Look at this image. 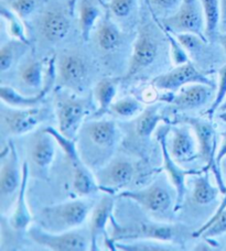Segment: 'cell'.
Returning a JSON list of instances; mask_svg holds the SVG:
<instances>
[{
  "instance_id": "36",
  "label": "cell",
  "mask_w": 226,
  "mask_h": 251,
  "mask_svg": "<svg viewBox=\"0 0 226 251\" xmlns=\"http://www.w3.org/2000/svg\"><path fill=\"white\" fill-rule=\"evenodd\" d=\"M226 98V64H224L221 67L219 71V84L216 86V93L214 96V100L212 101V105L210 108L206 110L205 115L209 117V119H212L214 114L219 110L220 106L223 104V101Z\"/></svg>"
},
{
  "instance_id": "23",
  "label": "cell",
  "mask_w": 226,
  "mask_h": 251,
  "mask_svg": "<svg viewBox=\"0 0 226 251\" xmlns=\"http://www.w3.org/2000/svg\"><path fill=\"white\" fill-rule=\"evenodd\" d=\"M75 10L79 15L81 37L84 42L88 41L92 30L101 17V7L97 0H79Z\"/></svg>"
},
{
  "instance_id": "48",
  "label": "cell",
  "mask_w": 226,
  "mask_h": 251,
  "mask_svg": "<svg viewBox=\"0 0 226 251\" xmlns=\"http://www.w3.org/2000/svg\"><path fill=\"white\" fill-rule=\"evenodd\" d=\"M105 1H110V0H105Z\"/></svg>"
},
{
  "instance_id": "24",
  "label": "cell",
  "mask_w": 226,
  "mask_h": 251,
  "mask_svg": "<svg viewBox=\"0 0 226 251\" xmlns=\"http://www.w3.org/2000/svg\"><path fill=\"white\" fill-rule=\"evenodd\" d=\"M119 82V78L105 77L95 85L94 97L97 102V110L94 114V118H102L111 110V106L114 102Z\"/></svg>"
},
{
  "instance_id": "2",
  "label": "cell",
  "mask_w": 226,
  "mask_h": 251,
  "mask_svg": "<svg viewBox=\"0 0 226 251\" xmlns=\"http://www.w3.org/2000/svg\"><path fill=\"white\" fill-rule=\"evenodd\" d=\"M175 122L180 124L189 125L193 129L196 133L198 145V154L200 158L205 162L204 170L210 171L215 177L216 185L220 188L221 193L225 194L226 185L223 180L222 171L221 167L216 164L215 156H216V147H218V136H216V130L212 123L207 120H203L196 117H188V116H182V117L175 118Z\"/></svg>"
},
{
  "instance_id": "25",
  "label": "cell",
  "mask_w": 226,
  "mask_h": 251,
  "mask_svg": "<svg viewBox=\"0 0 226 251\" xmlns=\"http://www.w3.org/2000/svg\"><path fill=\"white\" fill-rule=\"evenodd\" d=\"M73 168V188L80 196H89L101 191L96 177L90 172L87 164L82 161L72 165Z\"/></svg>"
},
{
  "instance_id": "1",
  "label": "cell",
  "mask_w": 226,
  "mask_h": 251,
  "mask_svg": "<svg viewBox=\"0 0 226 251\" xmlns=\"http://www.w3.org/2000/svg\"><path fill=\"white\" fill-rule=\"evenodd\" d=\"M92 204L86 201H70L45 206L39 214V225L50 232L76 229L86 221Z\"/></svg>"
},
{
  "instance_id": "41",
  "label": "cell",
  "mask_w": 226,
  "mask_h": 251,
  "mask_svg": "<svg viewBox=\"0 0 226 251\" xmlns=\"http://www.w3.org/2000/svg\"><path fill=\"white\" fill-rule=\"evenodd\" d=\"M221 136H222V142H221L219 151L216 152V156H215L216 164H218L219 167H221V162H222V160L226 156V130L222 132Z\"/></svg>"
},
{
  "instance_id": "3",
  "label": "cell",
  "mask_w": 226,
  "mask_h": 251,
  "mask_svg": "<svg viewBox=\"0 0 226 251\" xmlns=\"http://www.w3.org/2000/svg\"><path fill=\"white\" fill-rule=\"evenodd\" d=\"M150 13L153 19H157L165 28L173 33H193L207 41L205 17L200 0H183L177 11L161 19H158L151 10Z\"/></svg>"
},
{
  "instance_id": "30",
  "label": "cell",
  "mask_w": 226,
  "mask_h": 251,
  "mask_svg": "<svg viewBox=\"0 0 226 251\" xmlns=\"http://www.w3.org/2000/svg\"><path fill=\"white\" fill-rule=\"evenodd\" d=\"M28 49V42L17 39L3 43L0 49V70L2 73L10 70L11 66L26 54Z\"/></svg>"
},
{
  "instance_id": "42",
  "label": "cell",
  "mask_w": 226,
  "mask_h": 251,
  "mask_svg": "<svg viewBox=\"0 0 226 251\" xmlns=\"http://www.w3.org/2000/svg\"><path fill=\"white\" fill-rule=\"evenodd\" d=\"M221 3V30L226 31V0H220Z\"/></svg>"
},
{
  "instance_id": "44",
  "label": "cell",
  "mask_w": 226,
  "mask_h": 251,
  "mask_svg": "<svg viewBox=\"0 0 226 251\" xmlns=\"http://www.w3.org/2000/svg\"><path fill=\"white\" fill-rule=\"evenodd\" d=\"M219 40H220L221 46H222L223 50H224V51H225V53H226V31H224L223 34H220Z\"/></svg>"
},
{
  "instance_id": "11",
  "label": "cell",
  "mask_w": 226,
  "mask_h": 251,
  "mask_svg": "<svg viewBox=\"0 0 226 251\" xmlns=\"http://www.w3.org/2000/svg\"><path fill=\"white\" fill-rule=\"evenodd\" d=\"M87 75L86 62L76 53H64L56 61V83L60 87L82 92Z\"/></svg>"
},
{
  "instance_id": "10",
  "label": "cell",
  "mask_w": 226,
  "mask_h": 251,
  "mask_svg": "<svg viewBox=\"0 0 226 251\" xmlns=\"http://www.w3.org/2000/svg\"><path fill=\"white\" fill-rule=\"evenodd\" d=\"M135 168L133 163L128 159L118 156L99 168L95 177L101 191L113 195L114 192L120 191L128 185L133 180Z\"/></svg>"
},
{
  "instance_id": "40",
  "label": "cell",
  "mask_w": 226,
  "mask_h": 251,
  "mask_svg": "<svg viewBox=\"0 0 226 251\" xmlns=\"http://www.w3.org/2000/svg\"><path fill=\"white\" fill-rule=\"evenodd\" d=\"M35 7H37L35 0H12L10 2V9L21 19L29 17L35 10Z\"/></svg>"
},
{
  "instance_id": "45",
  "label": "cell",
  "mask_w": 226,
  "mask_h": 251,
  "mask_svg": "<svg viewBox=\"0 0 226 251\" xmlns=\"http://www.w3.org/2000/svg\"><path fill=\"white\" fill-rule=\"evenodd\" d=\"M79 0H70L69 1V10H70V13L72 16L74 15L75 12V7H76V3H78Z\"/></svg>"
},
{
  "instance_id": "14",
  "label": "cell",
  "mask_w": 226,
  "mask_h": 251,
  "mask_svg": "<svg viewBox=\"0 0 226 251\" xmlns=\"http://www.w3.org/2000/svg\"><path fill=\"white\" fill-rule=\"evenodd\" d=\"M22 181V168H19V158L16 147L9 142L7 153H2V164L0 170V197L3 201L18 195Z\"/></svg>"
},
{
  "instance_id": "19",
  "label": "cell",
  "mask_w": 226,
  "mask_h": 251,
  "mask_svg": "<svg viewBox=\"0 0 226 251\" xmlns=\"http://www.w3.org/2000/svg\"><path fill=\"white\" fill-rule=\"evenodd\" d=\"M71 24L64 11L51 9L43 13L40 21V30L45 40L51 43H57L64 40L69 34Z\"/></svg>"
},
{
  "instance_id": "4",
  "label": "cell",
  "mask_w": 226,
  "mask_h": 251,
  "mask_svg": "<svg viewBox=\"0 0 226 251\" xmlns=\"http://www.w3.org/2000/svg\"><path fill=\"white\" fill-rule=\"evenodd\" d=\"M54 110L57 119L58 131L74 140L80 132L84 119L89 114L88 101L84 98L57 94Z\"/></svg>"
},
{
  "instance_id": "26",
  "label": "cell",
  "mask_w": 226,
  "mask_h": 251,
  "mask_svg": "<svg viewBox=\"0 0 226 251\" xmlns=\"http://www.w3.org/2000/svg\"><path fill=\"white\" fill-rule=\"evenodd\" d=\"M48 95V92L42 89L34 96H25L20 94L15 88L7 85H2L0 87V97L1 100L7 106L15 107V108H32V107H38L45 96Z\"/></svg>"
},
{
  "instance_id": "39",
  "label": "cell",
  "mask_w": 226,
  "mask_h": 251,
  "mask_svg": "<svg viewBox=\"0 0 226 251\" xmlns=\"http://www.w3.org/2000/svg\"><path fill=\"white\" fill-rule=\"evenodd\" d=\"M136 0H110L108 10L117 18H126L130 15L135 7Z\"/></svg>"
},
{
  "instance_id": "13",
  "label": "cell",
  "mask_w": 226,
  "mask_h": 251,
  "mask_svg": "<svg viewBox=\"0 0 226 251\" xmlns=\"http://www.w3.org/2000/svg\"><path fill=\"white\" fill-rule=\"evenodd\" d=\"M169 134V127H159L156 132V138L159 146L161 148L162 152V162H164V168L169 176L170 182L172 183L174 186L175 194H177V204L180 206L182 204L184 195H185V180L189 176H197V174L201 173L202 171H193V170H184L180 167V163L175 161L172 155H171L169 148H168V138Z\"/></svg>"
},
{
  "instance_id": "5",
  "label": "cell",
  "mask_w": 226,
  "mask_h": 251,
  "mask_svg": "<svg viewBox=\"0 0 226 251\" xmlns=\"http://www.w3.org/2000/svg\"><path fill=\"white\" fill-rule=\"evenodd\" d=\"M28 235L35 244L54 251H85L89 249V237L83 231L72 229L63 232H50L42 227L29 228Z\"/></svg>"
},
{
  "instance_id": "15",
  "label": "cell",
  "mask_w": 226,
  "mask_h": 251,
  "mask_svg": "<svg viewBox=\"0 0 226 251\" xmlns=\"http://www.w3.org/2000/svg\"><path fill=\"white\" fill-rule=\"evenodd\" d=\"M169 151L172 158L180 164L191 162L200 156L196 133L189 125L182 124L171 128Z\"/></svg>"
},
{
  "instance_id": "35",
  "label": "cell",
  "mask_w": 226,
  "mask_h": 251,
  "mask_svg": "<svg viewBox=\"0 0 226 251\" xmlns=\"http://www.w3.org/2000/svg\"><path fill=\"white\" fill-rule=\"evenodd\" d=\"M1 17L7 21L8 25V32L11 35L12 39L21 40V41L28 42L29 40L26 35L25 26L21 22V18L17 16L11 9H8L3 6H1Z\"/></svg>"
},
{
  "instance_id": "49",
  "label": "cell",
  "mask_w": 226,
  "mask_h": 251,
  "mask_svg": "<svg viewBox=\"0 0 226 251\" xmlns=\"http://www.w3.org/2000/svg\"><path fill=\"white\" fill-rule=\"evenodd\" d=\"M225 249H226V248H225Z\"/></svg>"
},
{
  "instance_id": "33",
  "label": "cell",
  "mask_w": 226,
  "mask_h": 251,
  "mask_svg": "<svg viewBox=\"0 0 226 251\" xmlns=\"http://www.w3.org/2000/svg\"><path fill=\"white\" fill-rule=\"evenodd\" d=\"M226 234V207L219 216L207 221L193 237H202L204 239H213Z\"/></svg>"
},
{
  "instance_id": "6",
  "label": "cell",
  "mask_w": 226,
  "mask_h": 251,
  "mask_svg": "<svg viewBox=\"0 0 226 251\" xmlns=\"http://www.w3.org/2000/svg\"><path fill=\"white\" fill-rule=\"evenodd\" d=\"M48 110L39 107L32 108H15L3 104L0 113V122L3 134L21 136L42 124L48 117Z\"/></svg>"
},
{
  "instance_id": "17",
  "label": "cell",
  "mask_w": 226,
  "mask_h": 251,
  "mask_svg": "<svg viewBox=\"0 0 226 251\" xmlns=\"http://www.w3.org/2000/svg\"><path fill=\"white\" fill-rule=\"evenodd\" d=\"M213 88V86L202 83L190 84L179 89L177 95H170L166 102L174 106L178 110L198 109L209 101Z\"/></svg>"
},
{
  "instance_id": "16",
  "label": "cell",
  "mask_w": 226,
  "mask_h": 251,
  "mask_svg": "<svg viewBox=\"0 0 226 251\" xmlns=\"http://www.w3.org/2000/svg\"><path fill=\"white\" fill-rule=\"evenodd\" d=\"M82 130L83 141H87L95 149H98V152L112 153L118 136V129L114 122L99 118L85 125Z\"/></svg>"
},
{
  "instance_id": "20",
  "label": "cell",
  "mask_w": 226,
  "mask_h": 251,
  "mask_svg": "<svg viewBox=\"0 0 226 251\" xmlns=\"http://www.w3.org/2000/svg\"><path fill=\"white\" fill-rule=\"evenodd\" d=\"M57 145L54 138L42 129L34 136L30 146V156L32 162L41 170L47 172L56 155V146Z\"/></svg>"
},
{
  "instance_id": "32",
  "label": "cell",
  "mask_w": 226,
  "mask_h": 251,
  "mask_svg": "<svg viewBox=\"0 0 226 251\" xmlns=\"http://www.w3.org/2000/svg\"><path fill=\"white\" fill-rule=\"evenodd\" d=\"M116 249L123 251H168L174 250L166 241L153 240V239H136L127 241H116Z\"/></svg>"
},
{
  "instance_id": "31",
  "label": "cell",
  "mask_w": 226,
  "mask_h": 251,
  "mask_svg": "<svg viewBox=\"0 0 226 251\" xmlns=\"http://www.w3.org/2000/svg\"><path fill=\"white\" fill-rule=\"evenodd\" d=\"M43 64L35 60H29L24 63L19 69V77L27 87L41 92L44 85Z\"/></svg>"
},
{
  "instance_id": "46",
  "label": "cell",
  "mask_w": 226,
  "mask_h": 251,
  "mask_svg": "<svg viewBox=\"0 0 226 251\" xmlns=\"http://www.w3.org/2000/svg\"><path fill=\"white\" fill-rule=\"evenodd\" d=\"M224 111H226V98H225V100L223 101V104L220 106L218 113H224Z\"/></svg>"
},
{
  "instance_id": "27",
  "label": "cell",
  "mask_w": 226,
  "mask_h": 251,
  "mask_svg": "<svg viewBox=\"0 0 226 251\" xmlns=\"http://www.w3.org/2000/svg\"><path fill=\"white\" fill-rule=\"evenodd\" d=\"M210 171L202 170L194 177L193 181V200L198 205H209L214 201L221 192L219 187L211 184Z\"/></svg>"
},
{
  "instance_id": "28",
  "label": "cell",
  "mask_w": 226,
  "mask_h": 251,
  "mask_svg": "<svg viewBox=\"0 0 226 251\" xmlns=\"http://www.w3.org/2000/svg\"><path fill=\"white\" fill-rule=\"evenodd\" d=\"M160 108L161 104L157 102V104L146 107L142 110V113L138 116L135 130L140 138H147L150 136L157 129L159 123L164 119L160 114Z\"/></svg>"
},
{
  "instance_id": "34",
  "label": "cell",
  "mask_w": 226,
  "mask_h": 251,
  "mask_svg": "<svg viewBox=\"0 0 226 251\" xmlns=\"http://www.w3.org/2000/svg\"><path fill=\"white\" fill-rule=\"evenodd\" d=\"M143 106L134 97H125L113 102L111 110L113 114L120 118H133L142 113Z\"/></svg>"
},
{
  "instance_id": "21",
  "label": "cell",
  "mask_w": 226,
  "mask_h": 251,
  "mask_svg": "<svg viewBox=\"0 0 226 251\" xmlns=\"http://www.w3.org/2000/svg\"><path fill=\"white\" fill-rule=\"evenodd\" d=\"M28 180H29V165L28 163L25 162L24 165H22L21 185L17 195L15 209H13V213L10 217V225L13 229L17 231L26 230L27 228L30 226L31 222H32V216H31V214L29 212L28 205H27V200H26Z\"/></svg>"
},
{
  "instance_id": "43",
  "label": "cell",
  "mask_w": 226,
  "mask_h": 251,
  "mask_svg": "<svg viewBox=\"0 0 226 251\" xmlns=\"http://www.w3.org/2000/svg\"><path fill=\"white\" fill-rule=\"evenodd\" d=\"M225 207H226V193L224 194V197H223L222 201H221V204H220V206H219V208L216 209V212L214 213L213 216H212L210 219H213V218H215L216 216H219V215L223 212ZM210 219H209V221H210Z\"/></svg>"
},
{
  "instance_id": "47",
  "label": "cell",
  "mask_w": 226,
  "mask_h": 251,
  "mask_svg": "<svg viewBox=\"0 0 226 251\" xmlns=\"http://www.w3.org/2000/svg\"><path fill=\"white\" fill-rule=\"evenodd\" d=\"M219 118L226 124V111H224V113H219Z\"/></svg>"
},
{
  "instance_id": "9",
  "label": "cell",
  "mask_w": 226,
  "mask_h": 251,
  "mask_svg": "<svg viewBox=\"0 0 226 251\" xmlns=\"http://www.w3.org/2000/svg\"><path fill=\"white\" fill-rule=\"evenodd\" d=\"M196 83L206 84L213 87L215 86L213 80L201 73L191 62H187L184 64L177 65L173 70L167 72V73L158 75L152 79L151 85L153 88L159 89V91L175 92L187 85Z\"/></svg>"
},
{
  "instance_id": "38",
  "label": "cell",
  "mask_w": 226,
  "mask_h": 251,
  "mask_svg": "<svg viewBox=\"0 0 226 251\" xmlns=\"http://www.w3.org/2000/svg\"><path fill=\"white\" fill-rule=\"evenodd\" d=\"M178 41L187 52H198L207 42L201 37L193 33H174Z\"/></svg>"
},
{
  "instance_id": "22",
  "label": "cell",
  "mask_w": 226,
  "mask_h": 251,
  "mask_svg": "<svg viewBox=\"0 0 226 251\" xmlns=\"http://www.w3.org/2000/svg\"><path fill=\"white\" fill-rule=\"evenodd\" d=\"M123 34L114 21L106 13L98 24V28L95 31V42L97 47L104 52H113L120 47Z\"/></svg>"
},
{
  "instance_id": "8",
  "label": "cell",
  "mask_w": 226,
  "mask_h": 251,
  "mask_svg": "<svg viewBox=\"0 0 226 251\" xmlns=\"http://www.w3.org/2000/svg\"><path fill=\"white\" fill-rule=\"evenodd\" d=\"M119 197L132 200L148 212L155 214H166L173 204L169 188L162 180H157L150 186L142 190L121 191Z\"/></svg>"
},
{
  "instance_id": "7",
  "label": "cell",
  "mask_w": 226,
  "mask_h": 251,
  "mask_svg": "<svg viewBox=\"0 0 226 251\" xmlns=\"http://www.w3.org/2000/svg\"><path fill=\"white\" fill-rule=\"evenodd\" d=\"M113 234L111 238L115 241H127L136 239H153L170 243L175 237L174 226L160 223H139L133 226L124 227L114 218H111Z\"/></svg>"
},
{
  "instance_id": "37",
  "label": "cell",
  "mask_w": 226,
  "mask_h": 251,
  "mask_svg": "<svg viewBox=\"0 0 226 251\" xmlns=\"http://www.w3.org/2000/svg\"><path fill=\"white\" fill-rule=\"evenodd\" d=\"M183 0H146L149 9L159 12L164 18L171 16L178 10Z\"/></svg>"
},
{
  "instance_id": "18",
  "label": "cell",
  "mask_w": 226,
  "mask_h": 251,
  "mask_svg": "<svg viewBox=\"0 0 226 251\" xmlns=\"http://www.w3.org/2000/svg\"><path fill=\"white\" fill-rule=\"evenodd\" d=\"M111 195L102 197L98 204H96V206L92 210L88 228V236L90 240L89 250L92 251L98 249L99 237L105 234L107 223L112 218V213L115 206V200Z\"/></svg>"
},
{
  "instance_id": "12",
  "label": "cell",
  "mask_w": 226,
  "mask_h": 251,
  "mask_svg": "<svg viewBox=\"0 0 226 251\" xmlns=\"http://www.w3.org/2000/svg\"><path fill=\"white\" fill-rule=\"evenodd\" d=\"M158 51H159V47H158V43L151 31L147 25L140 26L125 79L134 77L140 72L150 66L157 59Z\"/></svg>"
},
{
  "instance_id": "29",
  "label": "cell",
  "mask_w": 226,
  "mask_h": 251,
  "mask_svg": "<svg viewBox=\"0 0 226 251\" xmlns=\"http://www.w3.org/2000/svg\"><path fill=\"white\" fill-rule=\"evenodd\" d=\"M205 17V35L209 42L219 37L221 30V3L220 0H200Z\"/></svg>"
}]
</instances>
